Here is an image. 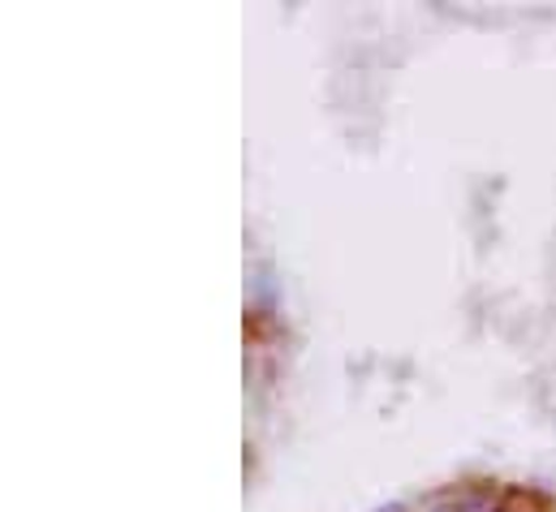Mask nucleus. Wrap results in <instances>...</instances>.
<instances>
[]
</instances>
